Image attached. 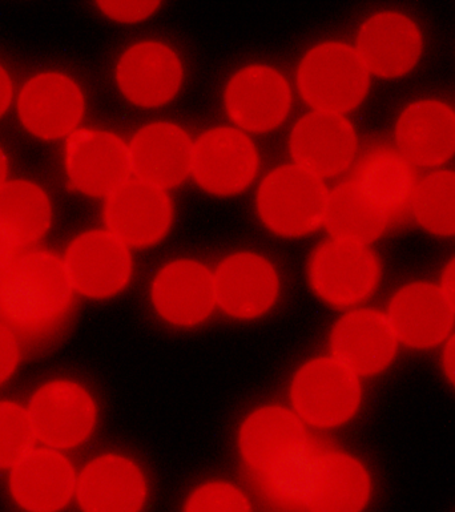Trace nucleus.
<instances>
[{
	"instance_id": "obj_1",
	"label": "nucleus",
	"mask_w": 455,
	"mask_h": 512,
	"mask_svg": "<svg viewBox=\"0 0 455 512\" xmlns=\"http://www.w3.org/2000/svg\"><path fill=\"white\" fill-rule=\"evenodd\" d=\"M74 309V286L64 262L50 253H27L0 274V324L26 354L54 348Z\"/></svg>"
},
{
	"instance_id": "obj_2",
	"label": "nucleus",
	"mask_w": 455,
	"mask_h": 512,
	"mask_svg": "<svg viewBox=\"0 0 455 512\" xmlns=\"http://www.w3.org/2000/svg\"><path fill=\"white\" fill-rule=\"evenodd\" d=\"M369 74L356 50L346 44L325 43L305 56L299 86L306 102L317 111L341 115L365 99Z\"/></svg>"
},
{
	"instance_id": "obj_3",
	"label": "nucleus",
	"mask_w": 455,
	"mask_h": 512,
	"mask_svg": "<svg viewBox=\"0 0 455 512\" xmlns=\"http://www.w3.org/2000/svg\"><path fill=\"white\" fill-rule=\"evenodd\" d=\"M328 197L321 177L300 165H288L264 180L257 204L261 219L273 232L296 237L324 221Z\"/></svg>"
},
{
	"instance_id": "obj_4",
	"label": "nucleus",
	"mask_w": 455,
	"mask_h": 512,
	"mask_svg": "<svg viewBox=\"0 0 455 512\" xmlns=\"http://www.w3.org/2000/svg\"><path fill=\"white\" fill-rule=\"evenodd\" d=\"M292 399L301 417L312 425L337 426L356 413L361 386L348 366L336 358H320L297 373Z\"/></svg>"
},
{
	"instance_id": "obj_5",
	"label": "nucleus",
	"mask_w": 455,
	"mask_h": 512,
	"mask_svg": "<svg viewBox=\"0 0 455 512\" xmlns=\"http://www.w3.org/2000/svg\"><path fill=\"white\" fill-rule=\"evenodd\" d=\"M36 438L48 446L68 449L86 441L94 430L96 406L84 387L52 381L40 387L28 407Z\"/></svg>"
},
{
	"instance_id": "obj_6",
	"label": "nucleus",
	"mask_w": 455,
	"mask_h": 512,
	"mask_svg": "<svg viewBox=\"0 0 455 512\" xmlns=\"http://www.w3.org/2000/svg\"><path fill=\"white\" fill-rule=\"evenodd\" d=\"M380 265L364 245L333 240L314 253L310 280L318 296L337 306L357 304L376 288Z\"/></svg>"
},
{
	"instance_id": "obj_7",
	"label": "nucleus",
	"mask_w": 455,
	"mask_h": 512,
	"mask_svg": "<svg viewBox=\"0 0 455 512\" xmlns=\"http://www.w3.org/2000/svg\"><path fill=\"white\" fill-rule=\"evenodd\" d=\"M257 163L252 141L236 129H212L193 147L192 171L197 183L213 195L243 191L255 177Z\"/></svg>"
},
{
	"instance_id": "obj_8",
	"label": "nucleus",
	"mask_w": 455,
	"mask_h": 512,
	"mask_svg": "<svg viewBox=\"0 0 455 512\" xmlns=\"http://www.w3.org/2000/svg\"><path fill=\"white\" fill-rule=\"evenodd\" d=\"M67 171L79 191L110 197L132 172L130 148L112 133L76 131L67 143Z\"/></svg>"
},
{
	"instance_id": "obj_9",
	"label": "nucleus",
	"mask_w": 455,
	"mask_h": 512,
	"mask_svg": "<svg viewBox=\"0 0 455 512\" xmlns=\"http://www.w3.org/2000/svg\"><path fill=\"white\" fill-rule=\"evenodd\" d=\"M313 443L300 419L281 407L256 411L245 421L240 433L245 466L259 471L283 469L300 461Z\"/></svg>"
},
{
	"instance_id": "obj_10",
	"label": "nucleus",
	"mask_w": 455,
	"mask_h": 512,
	"mask_svg": "<svg viewBox=\"0 0 455 512\" xmlns=\"http://www.w3.org/2000/svg\"><path fill=\"white\" fill-rule=\"evenodd\" d=\"M74 289L88 297L114 296L131 276V256L127 245L111 232H88L68 248L64 260Z\"/></svg>"
},
{
	"instance_id": "obj_11",
	"label": "nucleus",
	"mask_w": 455,
	"mask_h": 512,
	"mask_svg": "<svg viewBox=\"0 0 455 512\" xmlns=\"http://www.w3.org/2000/svg\"><path fill=\"white\" fill-rule=\"evenodd\" d=\"M422 46L424 40L412 19L398 12H382L361 27L356 51L372 74L400 78L417 66Z\"/></svg>"
},
{
	"instance_id": "obj_12",
	"label": "nucleus",
	"mask_w": 455,
	"mask_h": 512,
	"mask_svg": "<svg viewBox=\"0 0 455 512\" xmlns=\"http://www.w3.org/2000/svg\"><path fill=\"white\" fill-rule=\"evenodd\" d=\"M106 221L112 235L126 245L147 247L167 233L171 201L163 189L144 181H127L108 197Z\"/></svg>"
},
{
	"instance_id": "obj_13",
	"label": "nucleus",
	"mask_w": 455,
	"mask_h": 512,
	"mask_svg": "<svg viewBox=\"0 0 455 512\" xmlns=\"http://www.w3.org/2000/svg\"><path fill=\"white\" fill-rule=\"evenodd\" d=\"M82 91L68 76L42 74L24 86L19 98V116L40 139H59L74 131L82 119Z\"/></svg>"
},
{
	"instance_id": "obj_14",
	"label": "nucleus",
	"mask_w": 455,
	"mask_h": 512,
	"mask_svg": "<svg viewBox=\"0 0 455 512\" xmlns=\"http://www.w3.org/2000/svg\"><path fill=\"white\" fill-rule=\"evenodd\" d=\"M398 148L373 144L365 149L354 169L353 183L385 212L389 224L413 213L416 173Z\"/></svg>"
},
{
	"instance_id": "obj_15",
	"label": "nucleus",
	"mask_w": 455,
	"mask_h": 512,
	"mask_svg": "<svg viewBox=\"0 0 455 512\" xmlns=\"http://www.w3.org/2000/svg\"><path fill=\"white\" fill-rule=\"evenodd\" d=\"M225 103L229 116L241 128L265 132L288 115L291 91L283 76L272 68H244L228 84Z\"/></svg>"
},
{
	"instance_id": "obj_16",
	"label": "nucleus",
	"mask_w": 455,
	"mask_h": 512,
	"mask_svg": "<svg viewBox=\"0 0 455 512\" xmlns=\"http://www.w3.org/2000/svg\"><path fill=\"white\" fill-rule=\"evenodd\" d=\"M291 148L297 165L306 171L318 177L334 176L352 163L356 133L342 115L316 111L293 129Z\"/></svg>"
},
{
	"instance_id": "obj_17",
	"label": "nucleus",
	"mask_w": 455,
	"mask_h": 512,
	"mask_svg": "<svg viewBox=\"0 0 455 512\" xmlns=\"http://www.w3.org/2000/svg\"><path fill=\"white\" fill-rule=\"evenodd\" d=\"M118 83L123 94L140 107H157L179 91L183 68L175 52L164 44H136L120 59Z\"/></svg>"
},
{
	"instance_id": "obj_18",
	"label": "nucleus",
	"mask_w": 455,
	"mask_h": 512,
	"mask_svg": "<svg viewBox=\"0 0 455 512\" xmlns=\"http://www.w3.org/2000/svg\"><path fill=\"white\" fill-rule=\"evenodd\" d=\"M397 336L388 317L373 310H358L338 321L332 348L336 360L356 374H374L392 362Z\"/></svg>"
},
{
	"instance_id": "obj_19",
	"label": "nucleus",
	"mask_w": 455,
	"mask_h": 512,
	"mask_svg": "<svg viewBox=\"0 0 455 512\" xmlns=\"http://www.w3.org/2000/svg\"><path fill=\"white\" fill-rule=\"evenodd\" d=\"M216 301L240 318L267 312L279 293V278L273 266L252 253L227 258L215 276Z\"/></svg>"
},
{
	"instance_id": "obj_20",
	"label": "nucleus",
	"mask_w": 455,
	"mask_h": 512,
	"mask_svg": "<svg viewBox=\"0 0 455 512\" xmlns=\"http://www.w3.org/2000/svg\"><path fill=\"white\" fill-rule=\"evenodd\" d=\"M370 479L349 455L321 451L310 466L306 502L310 512H361L368 503Z\"/></svg>"
},
{
	"instance_id": "obj_21",
	"label": "nucleus",
	"mask_w": 455,
	"mask_h": 512,
	"mask_svg": "<svg viewBox=\"0 0 455 512\" xmlns=\"http://www.w3.org/2000/svg\"><path fill=\"white\" fill-rule=\"evenodd\" d=\"M11 493L24 510L56 512L70 502L75 490L71 463L54 450H31L11 474Z\"/></svg>"
},
{
	"instance_id": "obj_22",
	"label": "nucleus",
	"mask_w": 455,
	"mask_h": 512,
	"mask_svg": "<svg viewBox=\"0 0 455 512\" xmlns=\"http://www.w3.org/2000/svg\"><path fill=\"white\" fill-rule=\"evenodd\" d=\"M152 297L165 320L195 325L205 320L215 306V277L199 262H172L153 282Z\"/></svg>"
},
{
	"instance_id": "obj_23",
	"label": "nucleus",
	"mask_w": 455,
	"mask_h": 512,
	"mask_svg": "<svg viewBox=\"0 0 455 512\" xmlns=\"http://www.w3.org/2000/svg\"><path fill=\"white\" fill-rule=\"evenodd\" d=\"M388 318L398 340L414 348H430L448 336L454 310L441 288L412 284L393 298Z\"/></svg>"
},
{
	"instance_id": "obj_24",
	"label": "nucleus",
	"mask_w": 455,
	"mask_h": 512,
	"mask_svg": "<svg viewBox=\"0 0 455 512\" xmlns=\"http://www.w3.org/2000/svg\"><path fill=\"white\" fill-rule=\"evenodd\" d=\"M130 157L132 171L140 181L160 189L171 188L192 171L193 145L183 129L156 123L135 136Z\"/></svg>"
},
{
	"instance_id": "obj_25",
	"label": "nucleus",
	"mask_w": 455,
	"mask_h": 512,
	"mask_svg": "<svg viewBox=\"0 0 455 512\" xmlns=\"http://www.w3.org/2000/svg\"><path fill=\"white\" fill-rule=\"evenodd\" d=\"M396 140L398 151L410 164H444L455 153V114L434 100L414 103L398 120Z\"/></svg>"
},
{
	"instance_id": "obj_26",
	"label": "nucleus",
	"mask_w": 455,
	"mask_h": 512,
	"mask_svg": "<svg viewBox=\"0 0 455 512\" xmlns=\"http://www.w3.org/2000/svg\"><path fill=\"white\" fill-rule=\"evenodd\" d=\"M78 498L84 512H139L146 499V482L128 459L104 455L80 475Z\"/></svg>"
},
{
	"instance_id": "obj_27",
	"label": "nucleus",
	"mask_w": 455,
	"mask_h": 512,
	"mask_svg": "<svg viewBox=\"0 0 455 512\" xmlns=\"http://www.w3.org/2000/svg\"><path fill=\"white\" fill-rule=\"evenodd\" d=\"M324 221L334 240L364 247L389 225L385 212L353 181L330 193Z\"/></svg>"
},
{
	"instance_id": "obj_28",
	"label": "nucleus",
	"mask_w": 455,
	"mask_h": 512,
	"mask_svg": "<svg viewBox=\"0 0 455 512\" xmlns=\"http://www.w3.org/2000/svg\"><path fill=\"white\" fill-rule=\"evenodd\" d=\"M322 442L314 441L303 459L283 469L259 471L245 466L244 477L248 489L263 512H310L306 502V482L310 466L321 451Z\"/></svg>"
},
{
	"instance_id": "obj_29",
	"label": "nucleus",
	"mask_w": 455,
	"mask_h": 512,
	"mask_svg": "<svg viewBox=\"0 0 455 512\" xmlns=\"http://www.w3.org/2000/svg\"><path fill=\"white\" fill-rule=\"evenodd\" d=\"M46 193L28 181H12L0 188V227L23 248L46 235L51 224Z\"/></svg>"
},
{
	"instance_id": "obj_30",
	"label": "nucleus",
	"mask_w": 455,
	"mask_h": 512,
	"mask_svg": "<svg viewBox=\"0 0 455 512\" xmlns=\"http://www.w3.org/2000/svg\"><path fill=\"white\" fill-rule=\"evenodd\" d=\"M413 215L438 236L455 235V172H437L417 185Z\"/></svg>"
},
{
	"instance_id": "obj_31",
	"label": "nucleus",
	"mask_w": 455,
	"mask_h": 512,
	"mask_svg": "<svg viewBox=\"0 0 455 512\" xmlns=\"http://www.w3.org/2000/svg\"><path fill=\"white\" fill-rule=\"evenodd\" d=\"M35 438L28 411L14 402H0V469L14 467L26 457Z\"/></svg>"
},
{
	"instance_id": "obj_32",
	"label": "nucleus",
	"mask_w": 455,
	"mask_h": 512,
	"mask_svg": "<svg viewBox=\"0 0 455 512\" xmlns=\"http://www.w3.org/2000/svg\"><path fill=\"white\" fill-rule=\"evenodd\" d=\"M185 512H251L247 498L227 483H209L189 498Z\"/></svg>"
},
{
	"instance_id": "obj_33",
	"label": "nucleus",
	"mask_w": 455,
	"mask_h": 512,
	"mask_svg": "<svg viewBox=\"0 0 455 512\" xmlns=\"http://www.w3.org/2000/svg\"><path fill=\"white\" fill-rule=\"evenodd\" d=\"M100 10L118 22L135 23L151 16L159 2H100Z\"/></svg>"
},
{
	"instance_id": "obj_34",
	"label": "nucleus",
	"mask_w": 455,
	"mask_h": 512,
	"mask_svg": "<svg viewBox=\"0 0 455 512\" xmlns=\"http://www.w3.org/2000/svg\"><path fill=\"white\" fill-rule=\"evenodd\" d=\"M20 346L14 334L0 324V384L7 381L15 372L20 357Z\"/></svg>"
},
{
	"instance_id": "obj_35",
	"label": "nucleus",
	"mask_w": 455,
	"mask_h": 512,
	"mask_svg": "<svg viewBox=\"0 0 455 512\" xmlns=\"http://www.w3.org/2000/svg\"><path fill=\"white\" fill-rule=\"evenodd\" d=\"M24 248L0 227V274L10 268L18 258L24 255Z\"/></svg>"
},
{
	"instance_id": "obj_36",
	"label": "nucleus",
	"mask_w": 455,
	"mask_h": 512,
	"mask_svg": "<svg viewBox=\"0 0 455 512\" xmlns=\"http://www.w3.org/2000/svg\"><path fill=\"white\" fill-rule=\"evenodd\" d=\"M442 292H444L446 298L452 305L455 313V258L448 268L445 269L444 277H442Z\"/></svg>"
},
{
	"instance_id": "obj_37",
	"label": "nucleus",
	"mask_w": 455,
	"mask_h": 512,
	"mask_svg": "<svg viewBox=\"0 0 455 512\" xmlns=\"http://www.w3.org/2000/svg\"><path fill=\"white\" fill-rule=\"evenodd\" d=\"M12 96L11 80L8 78L7 72L0 67V116L7 111L10 106Z\"/></svg>"
},
{
	"instance_id": "obj_38",
	"label": "nucleus",
	"mask_w": 455,
	"mask_h": 512,
	"mask_svg": "<svg viewBox=\"0 0 455 512\" xmlns=\"http://www.w3.org/2000/svg\"><path fill=\"white\" fill-rule=\"evenodd\" d=\"M445 370L450 381L455 385V336L449 341L445 350Z\"/></svg>"
},
{
	"instance_id": "obj_39",
	"label": "nucleus",
	"mask_w": 455,
	"mask_h": 512,
	"mask_svg": "<svg viewBox=\"0 0 455 512\" xmlns=\"http://www.w3.org/2000/svg\"><path fill=\"white\" fill-rule=\"evenodd\" d=\"M7 176V160L6 156L3 155L2 149H0V188L3 187L4 180H6Z\"/></svg>"
}]
</instances>
